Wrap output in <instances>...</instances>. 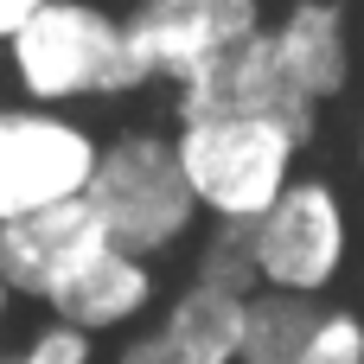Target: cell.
I'll return each mask as SVG.
<instances>
[{"label":"cell","mask_w":364,"mask_h":364,"mask_svg":"<svg viewBox=\"0 0 364 364\" xmlns=\"http://www.w3.org/2000/svg\"><path fill=\"white\" fill-rule=\"evenodd\" d=\"M0 51H6L13 96L32 102V109L77 115L83 102H109V96H141L147 90V77H141V64L128 51V26L102 0H51Z\"/></svg>","instance_id":"obj_1"},{"label":"cell","mask_w":364,"mask_h":364,"mask_svg":"<svg viewBox=\"0 0 364 364\" xmlns=\"http://www.w3.org/2000/svg\"><path fill=\"white\" fill-rule=\"evenodd\" d=\"M314 141L288 128L282 115H198L173 122V154L179 173L205 211V224H262L282 192L301 179V154Z\"/></svg>","instance_id":"obj_2"},{"label":"cell","mask_w":364,"mask_h":364,"mask_svg":"<svg viewBox=\"0 0 364 364\" xmlns=\"http://www.w3.org/2000/svg\"><path fill=\"white\" fill-rule=\"evenodd\" d=\"M90 211L102 218L109 243L128 250V256H179L205 237V211L179 173V154H173V134L160 128H122L102 141V160H96V179H90Z\"/></svg>","instance_id":"obj_3"},{"label":"cell","mask_w":364,"mask_h":364,"mask_svg":"<svg viewBox=\"0 0 364 364\" xmlns=\"http://www.w3.org/2000/svg\"><path fill=\"white\" fill-rule=\"evenodd\" d=\"M352 205L326 173H301L282 205L250 224V262H256V288L269 294H294V301H320L346 282L352 269Z\"/></svg>","instance_id":"obj_4"},{"label":"cell","mask_w":364,"mask_h":364,"mask_svg":"<svg viewBox=\"0 0 364 364\" xmlns=\"http://www.w3.org/2000/svg\"><path fill=\"white\" fill-rule=\"evenodd\" d=\"M96 160H102V134L83 115L0 96V230L32 211L83 198L96 179Z\"/></svg>","instance_id":"obj_5"},{"label":"cell","mask_w":364,"mask_h":364,"mask_svg":"<svg viewBox=\"0 0 364 364\" xmlns=\"http://www.w3.org/2000/svg\"><path fill=\"white\" fill-rule=\"evenodd\" d=\"M122 26L147 90L166 83L173 96L205 83L218 64H230L250 38L269 32L262 0H134Z\"/></svg>","instance_id":"obj_6"},{"label":"cell","mask_w":364,"mask_h":364,"mask_svg":"<svg viewBox=\"0 0 364 364\" xmlns=\"http://www.w3.org/2000/svg\"><path fill=\"white\" fill-rule=\"evenodd\" d=\"M102 250H115L102 218L90 211V198H70V205L32 211V218L0 230V282L13 288V301L51 307Z\"/></svg>","instance_id":"obj_7"},{"label":"cell","mask_w":364,"mask_h":364,"mask_svg":"<svg viewBox=\"0 0 364 364\" xmlns=\"http://www.w3.org/2000/svg\"><path fill=\"white\" fill-rule=\"evenodd\" d=\"M269 45L301 102L333 109L358 83V26L346 0H288L269 19Z\"/></svg>","instance_id":"obj_8"},{"label":"cell","mask_w":364,"mask_h":364,"mask_svg":"<svg viewBox=\"0 0 364 364\" xmlns=\"http://www.w3.org/2000/svg\"><path fill=\"white\" fill-rule=\"evenodd\" d=\"M243 307H250L243 294L186 282V288L166 294V307L134 339H122L115 364H237V352H243Z\"/></svg>","instance_id":"obj_9"},{"label":"cell","mask_w":364,"mask_h":364,"mask_svg":"<svg viewBox=\"0 0 364 364\" xmlns=\"http://www.w3.org/2000/svg\"><path fill=\"white\" fill-rule=\"evenodd\" d=\"M166 307V282H160V262H147V256H128V250H102L45 314L51 320H64V326H77L83 339H134L154 314Z\"/></svg>","instance_id":"obj_10"},{"label":"cell","mask_w":364,"mask_h":364,"mask_svg":"<svg viewBox=\"0 0 364 364\" xmlns=\"http://www.w3.org/2000/svg\"><path fill=\"white\" fill-rule=\"evenodd\" d=\"M198 115H282V122L301 128L307 141L320 134V109L294 96V83H288L282 64H275L269 32L250 38V45H243L230 64H218L205 83H192V90L173 96V122H198Z\"/></svg>","instance_id":"obj_11"},{"label":"cell","mask_w":364,"mask_h":364,"mask_svg":"<svg viewBox=\"0 0 364 364\" xmlns=\"http://www.w3.org/2000/svg\"><path fill=\"white\" fill-rule=\"evenodd\" d=\"M320 314H326L320 301H294V294L256 288L250 307H243V352H237V364H294L307 352Z\"/></svg>","instance_id":"obj_12"},{"label":"cell","mask_w":364,"mask_h":364,"mask_svg":"<svg viewBox=\"0 0 364 364\" xmlns=\"http://www.w3.org/2000/svg\"><path fill=\"white\" fill-rule=\"evenodd\" d=\"M192 282L224 288V294H256V262H250V230L237 224H205V237L192 243Z\"/></svg>","instance_id":"obj_13"},{"label":"cell","mask_w":364,"mask_h":364,"mask_svg":"<svg viewBox=\"0 0 364 364\" xmlns=\"http://www.w3.org/2000/svg\"><path fill=\"white\" fill-rule=\"evenodd\" d=\"M294 364H364V314L358 307H326Z\"/></svg>","instance_id":"obj_14"},{"label":"cell","mask_w":364,"mask_h":364,"mask_svg":"<svg viewBox=\"0 0 364 364\" xmlns=\"http://www.w3.org/2000/svg\"><path fill=\"white\" fill-rule=\"evenodd\" d=\"M38 6H51V0H0V45H6V38H13Z\"/></svg>","instance_id":"obj_15"},{"label":"cell","mask_w":364,"mask_h":364,"mask_svg":"<svg viewBox=\"0 0 364 364\" xmlns=\"http://www.w3.org/2000/svg\"><path fill=\"white\" fill-rule=\"evenodd\" d=\"M6 326H13V288L0 282V364H6Z\"/></svg>","instance_id":"obj_16"},{"label":"cell","mask_w":364,"mask_h":364,"mask_svg":"<svg viewBox=\"0 0 364 364\" xmlns=\"http://www.w3.org/2000/svg\"><path fill=\"white\" fill-rule=\"evenodd\" d=\"M352 160H358V179H364V109H358V128H352Z\"/></svg>","instance_id":"obj_17"},{"label":"cell","mask_w":364,"mask_h":364,"mask_svg":"<svg viewBox=\"0 0 364 364\" xmlns=\"http://www.w3.org/2000/svg\"><path fill=\"white\" fill-rule=\"evenodd\" d=\"M358 51H364V26H358Z\"/></svg>","instance_id":"obj_18"}]
</instances>
